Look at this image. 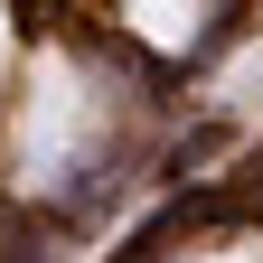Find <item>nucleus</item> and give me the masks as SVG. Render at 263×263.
Segmentation results:
<instances>
[{"instance_id":"obj_1","label":"nucleus","mask_w":263,"mask_h":263,"mask_svg":"<svg viewBox=\"0 0 263 263\" xmlns=\"http://www.w3.org/2000/svg\"><path fill=\"white\" fill-rule=\"evenodd\" d=\"M85 76L66 57H38V85H28V122H19V179H57L66 170V151H76V132H85Z\"/></svg>"},{"instance_id":"obj_2","label":"nucleus","mask_w":263,"mask_h":263,"mask_svg":"<svg viewBox=\"0 0 263 263\" xmlns=\"http://www.w3.org/2000/svg\"><path fill=\"white\" fill-rule=\"evenodd\" d=\"M122 19L160 47H197L207 38V0H122Z\"/></svg>"},{"instance_id":"obj_3","label":"nucleus","mask_w":263,"mask_h":263,"mask_svg":"<svg viewBox=\"0 0 263 263\" xmlns=\"http://www.w3.org/2000/svg\"><path fill=\"white\" fill-rule=\"evenodd\" d=\"M0 66H10V10H0Z\"/></svg>"}]
</instances>
